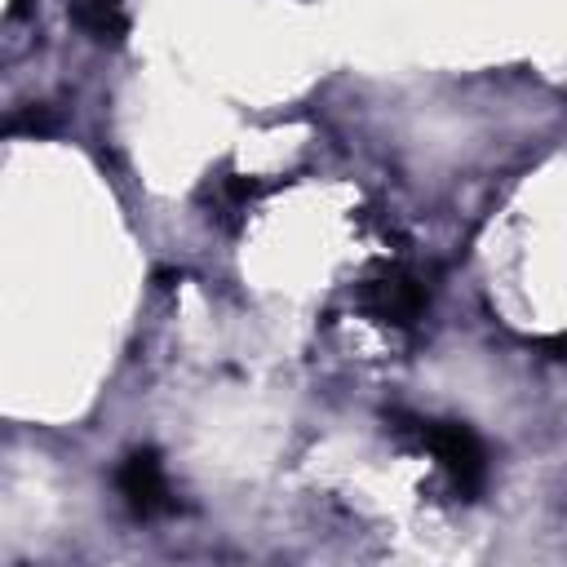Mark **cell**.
Returning <instances> with one entry per match:
<instances>
[{
	"mask_svg": "<svg viewBox=\"0 0 567 567\" xmlns=\"http://www.w3.org/2000/svg\"><path fill=\"white\" fill-rule=\"evenodd\" d=\"M115 483H120L124 505H128L137 518H155V514H164V509L173 505V501H168L164 465H159V456H155L151 447L128 452L124 465H120V474H115Z\"/></svg>",
	"mask_w": 567,
	"mask_h": 567,
	"instance_id": "cell-2",
	"label": "cell"
},
{
	"mask_svg": "<svg viewBox=\"0 0 567 567\" xmlns=\"http://www.w3.org/2000/svg\"><path fill=\"white\" fill-rule=\"evenodd\" d=\"M363 306H368L381 323L408 328V323H416V315L425 310V288H421V279H412V275H403V270H390V275H381V279H372V284L363 288Z\"/></svg>",
	"mask_w": 567,
	"mask_h": 567,
	"instance_id": "cell-3",
	"label": "cell"
},
{
	"mask_svg": "<svg viewBox=\"0 0 567 567\" xmlns=\"http://www.w3.org/2000/svg\"><path fill=\"white\" fill-rule=\"evenodd\" d=\"M66 9L75 13V22L93 35V40H120L128 31L124 22V0H66Z\"/></svg>",
	"mask_w": 567,
	"mask_h": 567,
	"instance_id": "cell-4",
	"label": "cell"
},
{
	"mask_svg": "<svg viewBox=\"0 0 567 567\" xmlns=\"http://www.w3.org/2000/svg\"><path fill=\"white\" fill-rule=\"evenodd\" d=\"M421 443L439 456V465L447 470V478L456 483V492L474 496L487 478V452L478 443V434L465 421H421Z\"/></svg>",
	"mask_w": 567,
	"mask_h": 567,
	"instance_id": "cell-1",
	"label": "cell"
}]
</instances>
